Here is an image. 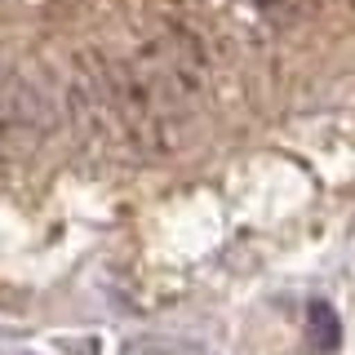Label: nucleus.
Returning <instances> with one entry per match:
<instances>
[{"label":"nucleus","instance_id":"7ed1b4c3","mask_svg":"<svg viewBox=\"0 0 355 355\" xmlns=\"http://www.w3.org/2000/svg\"><path fill=\"white\" fill-rule=\"evenodd\" d=\"M244 5H253V9H275L280 0H244Z\"/></svg>","mask_w":355,"mask_h":355},{"label":"nucleus","instance_id":"f257e3e1","mask_svg":"<svg viewBox=\"0 0 355 355\" xmlns=\"http://www.w3.org/2000/svg\"><path fill=\"white\" fill-rule=\"evenodd\" d=\"M53 125H58L53 98L18 67L0 62V155L36 147L53 133Z\"/></svg>","mask_w":355,"mask_h":355},{"label":"nucleus","instance_id":"f03ea898","mask_svg":"<svg viewBox=\"0 0 355 355\" xmlns=\"http://www.w3.org/2000/svg\"><path fill=\"white\" fill-rule=\"evenodd\" d=\"M125 355H205L200 347H187V342H164V338H142L129 342Z\"/></svg>","mask_w":355,"mask_h":355}]
</instances>
